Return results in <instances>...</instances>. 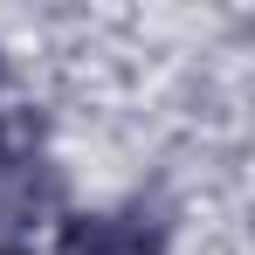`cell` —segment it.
Segmentation results:
<instances>
[{
    "label": "cell",
    "mask_w": 255,
    "mask_h": 255,
    "mask_svg": "<svg viewBox=\"0 0 255 255\" xmlns=\"http://www.w3.org/2000/svg\"><path fill=\"white\" fill-rule=\"evenodd\" d=\"M172 228L145 207H90L55 221V255H166Z\"/></svg>",
    "instance_id": "obj_1"
},
{
    "label": "cell",
    "mask_w": 255,
    "mask_h": 255,
    "mask_svg": "<svg viewBox=\"0 0 255 255\" xmlns=\"http://www.w3.org/2000/svg\"><path fill=\"white\" fill-rule=\"evenodd\" d=\"M28 221H62V172L48 159L14 172L7 193H0V228H28Z\"/></svg>",
    "instance_id": "obj_2"
},
{
    "label": "cell",
    "mask_w": 255,
    "mask_h": 255,
    "mask_svg": "<svg viewBox=\"0 0 255 255\" xmlns=\"http://www.w3.org/2000/svg\"><path fill=\"white\" fill-rule=\"evenodd\" d=\"M42 159H48V111H42V104H14V111H0V179L42 166Z\"/></svg>",
    "instance_id": "obj_3"
},
{
    "label": "cell",
    "mask_w": 255,
    "mask_h": 255,
    "mask_svg": "<svg viewBox=\"0 0 255 255\" xmlns=\"http://www.w3.org/2000/svg\"><path fill=\"white\" fill-rule=\"evenodd\" d=\"M0 255H35V249H28V242H0Z\"/></svg>",
    "instance_id": "obj_4"
},
{
    "label": "cell",
    "mask_w": 255,
    "mask_h": 255,
    "mask_svg": "<svg viewBox=\"0 0 255 255\" xmlns=\"http://www.w3.org/2000/svg\"><path fill=\"white\" fill-rule=\"evenodd\" d=\"M0 76H7V48H0Z\"/></svg>",
    "instance_id": "obj_5"
}]
</instances>
